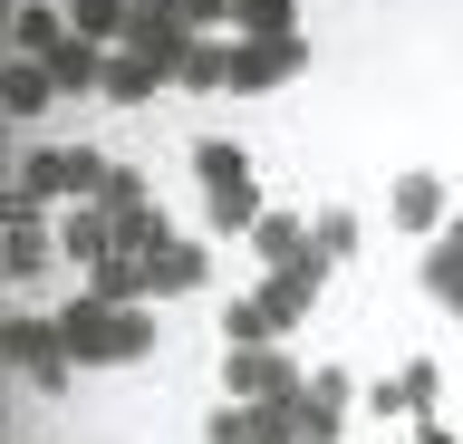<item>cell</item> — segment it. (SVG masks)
Masks as SVG:
<instances>
[{
  "mask_svg": "<svg viewBox=\"0 0 463 444\" xmlns=\"http://www.w3.org/2000/svg\"><path fill=\"white\" fill-rule=\"evenodd\" d=\"M309 377V367H289L270 338L260 348H222V386H232V406H260V396H289V386Z\"/></svg>",
  "mask_w": 463,
  "mask_h": 444,
  "instance_id": "obj_5",
  "label": "cell"
},
{
  "mask_svg": "<svg viewBox=\"0 0 463 444\" xmlns=\"http://www.w3.org/2000/svg\"><path fill=\"white\" fill-rule=\"evenodd\" d=\"M203 444H251V425H241V406H222L213 425H203Z\"/></svg>",
  "mask_w": 463,
  "mask_h": 444,
  "instance_id": "obj_31",
  "label": "cell"
},
{
  "mask_svg": "<svg viewBox=\"0 0 463 444\" xmlns=\"http://www.w3.org/2000/svg\"><path fill=\"white\" fill-rule=\"evenodd\" d=\"M251 251H260L270 270L309 261V222H299V213H260V222H251Z\"/></svg>",
  "mask_w": 463,
  "mask_h": 444,
  "instance_id": "obj_15",
  "label": "cell"
},
{
  "mask_svg": "<svg viewBox=\"0 0 463 444\" xmlns=\"http://www.w3.org/2000/svg\"><path fill=\"white\" fill-rule=\"evenodd\" d=\"M444 213H454V203H444V175H396V194H386V222H396V232H444Z\"/></svg>",
  "mask_w": 463,
  "mask_h": 444,
  "instance_id": "obj_9",
  "label": "cell"
},
{
  "mask_svg": "<svg viewBox=\"0 0 463 444\" xmlns=\"http://www.w3.org/2000/svg\"><path fill=\"white\" fill-rule=\"evenodd\" d=\"M299 0H232V39H289Z\"/></svg>",
  "mask_w": 463,
  "mask_h": 444,
  "instance_id": "obj_21",
  "label": "cell"
},
{
  "mask_svg": "<svg viewBox=\"0 0 463 444\" xmlns=\"http://www.w3.org/2000/svg\"><path fill=\"white\" fill-rule=\"evenodd\" d=\"M126 10H136V0H68V30L116 49V39H126Z\"/></svg>",
  "mask_w": 463,
  "mask_h": 444,
  "instance_id": "obj_22",
  "label": "cell"
},
{
  "mask_svg": "<svg viewBox=\"0 0 463 444\" xmlns=\"http://www.w3.org/2000/svg\"><path fill=\"white\" fill-rule=\"evenodd\" d=\"M328 270H338V261H328V251H318V241H309V261H289V270H270V280H260V309H270V328H280V338H289V328H299V319H309V309H318V290H328Z\"/></svg>",
  "mask_w": 463,
  "mask_h": 444,
  "instance_id": "obj_4",
  "label": "cell"
},
{
  "mask_svg": "<svg viewBox=\"0 0 463 444\" xmlns=\"http://www.w3.org/2000/svg\"><path fill=\"white\" fill-rule=\"evenodd\" d=\"M194 175H203V194H213V184H241V175H251V155L222 146V136H203V146H194Z\"/></svg>",
  "mask_w": 463,
  "mask_h": 444,
  "instance_id": "obj_26",
  "label": "cell"
},
{
  "mask_svg": "<svg viewBox=\"0 0 463 444\" xmlns=\"http://www.w3.org/2000/svg\"><path fill=\"white\" fill-rule=\"evenodd\" d=\"M260 213H270V203H260V184H251V175H241V184H213V194H203V222H213V232H241V241H251V222H260Z\"/></svg>",
  "mask_w": 463,
  "mask_h": 444,
  "instance_id": "obj_12",
  "label": "cell"
},
{
  "mask_svg": "<svg viewBox=\"0 0 463 444\" xmlns=\"http://www.w3.org/2000/svg\"><path fill=\"white\" fill-rule=\"evenodd\" d=\"M184 20H194V39H222V20H232V0H184Z\"/></svg>",
  "mask_w": 463,
  "mask_h": 444,
  "instance_id": "obj_30",
  "label": "cell"
},
{
  "mask_svg": "<svg viewBox=\"0 0 463 444\" xmlns=\"http://www.w3.org/2000/svg\"><path fill=\"white\" fill-rule=\"evenodd\" d=\"M260 338H280L260 299H222V348H260Z\"/></svg>",
  "mask_w": 463,
  "mask_h": 444,
  "instance_id": "obj_24",
  "label": "cell"
},
{
  "mask_svg": "<svg viewBox=\"0 0 463 444\" xmlns=\"http://www.w3.org/2000/svg\"><path fill=\"white\" fill-rule=\"evenodd\" d=\"M107 213H155V184H145L136 165H116L107 175Z\"/></svg>",
  "mask_w": 463,
  "mask_h": 444,
  "instance_id": "obj_29",
  "label": "cell"
},
{
  "mask_svg": "<svg viewBox=\"0 0 463 444\" xmlns=\"http://www.w3.org/2000/svg\"><path fill=\"white\" fill-rule=\"evenodd\" d=\"M357 232H367V222H357V213H347V203H328V213H318V222H309V241H318V251H328V261H347V251H357Z\"/></svg>",
  "mask_w": 463,
  "mask_h": 444,
  "instance_id": "obj_28",
  "label": "cell"
},
{
  "mask_svg": "<svg viewBox=\"0 0 463 444\" xmlns=\"http://www.w3.org/2000/svg\"><path fill=\"white\" fill-rule=\"evenodd\" d=\"M145 357H155V309H116V367H145Z\"/></svg>",
  "mask_w": 463,
  "mask_h": 444,
  "instance_id": "obj_25",
  "label": "cell"
},
{
  "mask_svg": "<svg viewBox=\"0 0 463 444\" xmlns=\"http://www.w3.org/2000/svg\"><path fill=\"white\" fill-rule=\"evenodd\" d=\"M155 88H174L155 59H136V49H116V59H107V97H116V107H145Z\"/></svg>",
  "mask_w": 463,
  "mask_h": 444,
  "instance_id": "obj_18",
  "label": "cell"
},
{
  "mask_svg": "<svg viewBox=\"0 0 463 444\" xmlns=\"http://www.w3.org/2000/svg\"><path fill=\"white\" fill-rule=\"evenodd\" d=\"M10 194H20V203H68V146H29Z\"/></svg>",
  "mask_w": 463,
  "mask_h": 444,
  "instance_id": "obj_14",
  "label": "cell"
},
{
  "mask_svg": "<svg viewBox=\"0 0 463 444\" xmlns=\"http://www.w3.org/2000/svg\"><path fill=\"white\" fill-rule=\"evenodd\" d=\"M299 386H309V377H299ZM299 386H289V396H260V406H241L251 444H299Z\"/></svg>",
  "mask_w": 463,
  "mask_h": 444,
  "instance_id": "obj_20",
  "label": "cell"
},
{
  "mask_svg": "<svg viewBox=\"0 0 463 444\" xmlns=\"http://www.w3.org/2000/svg\"><path fill=\"white\" fill-rule=\"evenodd\" d=\"M116 49H136V59H155L165 78H184V59H194V20H184V0H136Z\"/></svg>",
  "mask_w": 463,
  "mask_h": 444,
  "instance_id": "obj_2",
  "label": "cell"
},
{
  "mask_svg": "<svg viewBox=\"0 0 463 444\" xmlns=\"http://www.w3.org/2000/svg\"><path fill=\"white\" fill-rule=\"evenodd\" d=\"M434 396H444V367H434V357H405V367H396V406L405 415H434Z\"/></svg>",
  "mask_w": 463,
  "mask_h": 444,
  "instance_id": "obj_23",
  "label": "cell"
},
{
  "mask_svg": "<svg viewBox=\"0 0 463 444\" xmlns=\"http://www.w3.org/2000/svg\"><path fill=\"white\" fill-rule=\"evenodd\" d=\"M49 97H58V78H49V59H10V68H0V107H10V117H39V107H49Z\"/></svg>",
  "mask_w": 463,
  "mask_h": 444,
  "instance_id": "obj_13",
  "label": "cell"
},
{
  "mask_svg": "<svg viewBox=\"0 0 463 444\" xmlns=\"http://www.w3.org/2000/svg\"><path fill=\"white\" fill-rule=\"evenodd\" d=\"M58 251L78 261V280H87L97 261H116V213H107V203H68V213H58Z\"/></svg>",
  "mask_w": 463,
  "mask_h": 444,
  "instance_id": "obj_7",
  "label": "cell"
},
{
  "mask_svg": "<svg viewBox=\"0 0 463 444\" xmlns=\"http://www.w3.org/2000/svg\"><path fill=\"white\" fill-rule=\"evenodd\" d=\"M405 444H454V435H444V425H415V435H405Z\"/></svg>",
  "mask_w": 463,
  "mask_h": 444,
  "instance_id": "obj_32",
  "label": "cell"
},
{
  "mask_svg": "<svg viewBox=\"0 0 463 444\" xmlns=\"http://www.w3.org/2000/svg\"><path fill=\"white\" fill-rule=\"evenodd\" d=\"M425 299L463 319V222H444V232L425 241Z\"/></svg>",
  "mask_w": 463,
  "mask_h": 444,
  "instance_id": "obj_10",
  "label": "cell"
},
{
  "mask_svg": "<svg viewBox=\"0 0 463 444\" xmlns=\"http://www.w3.org/2000/svg\"><path fill=\"white\" fill-rule=\"evenodd\" d=\"M107 59H116L107 39H78V30H68V39L49 49V78H58V97H107Z\"/></svg>",
  "mask_w": 463,
  "mask_h": 444,
  "instance_id": "obj_8",
  "label": "cell"
},
{
  "mask_svg": "<svg viewBox=\"0 0 463 444\" xmlns=\"http://www.w3.org/2000/svg\"><path fill=\"white\" fill-rule=\"evenodd\" d=\"M78 290H87V299H107V309H136V299H155V290H145V261H126V251H116V261H97Z\"/></svg>",
  "mask_w": 463,
  "mask_h": 444,
  "instance_id": "obj_16",
  "label": "cell"
},
{
  "mask_svg": "<svg viewBox=\"0 0 463 444\" xmlns=\"http://www.w3.org/2000/svg\"><path fill=\"white\" fill-rule=\"evenodd\" d=\"M0 357H10V367H20L39 396H68V386H78V357H68L58 319H29V309H20V319L0 328Z\"/></svg>",
  "mask_w": 463,
  "mask_h": 444,
  "instance_id": "obj_1",
  "label": "cell"
},
{
  "mask_svg": "<svg viewBox=\"0 0 463 444\" xmlns=\"http://www.w3.org/2000/svg\"><path fill=\"white\" fill-rule=\"evenodd\" d=\"M10 39H20V59H49L58 39H68V10H58V0H20V20H10Z\"/></svg>",
  "mask_w": 463,
  "mask_h": 444,
  "instance_id": "obj_17",
  "label": "cell"
},
{
  "mask_svg": "<svg viewBox=\"0 0 463 444\" xmlns=\"http://www.w3.org/2000/svg\"><path fill=\"white\" fill-rule=\"evenodd\" d=\"M299 396H309L318 415H338V425H347V406H357V377H347V367H309V386H299Z\"/></svg>",
  "mask_w": 463,
  "mask_h": 444,
  "instance_id": "obj_27",
  "label": "cell"
},
{
  "mask_svg": "<svg viewBox=\"0 0 463 444\" xmlns=\"http://www.w3.org/2000/svg\"><path fill=\"white\" fill-rule=\"evenodd\" d=\"M203 241H165V251H145V290L155 299H184V290H203Z\"/></svg>",
  "mask_w": 463,
  "mask_h": 444,
  "instance_id": "obj_11",
  "label": "cell"
},
{
  "mask_svg": "<svg viewBox=\"0 0 463 444\" xmlns=\"http://www.w3.org/2000/svg\"><path fill=\"white\" fill-rule=\"evenodd\" d=\"M174 88L222 97V88H232V30H222V39H194V59H184V78H174Z\"/></svg>",
  "mask_w": 463,
  "mask_h": 444,
  "instance_id": "obj_19",
  "label": "cell"
},
{
  "mask_svg": "<svg viewBox=\"0 0 463 444\" xmlns=\"http://www.w3.org/2000/svg\"><path fill=\"white\" fill-rule=\"evenodd\" d=\"M58 338H68V357H78V367H116V309L107 299H68V309H58Z\"/></svg>",
  "mask_w": 463,
  "mask_h": 444,
  "instance_id": "obj_6",
  "label": "cell"
},
{
  "mask_svg": "<svg viewBox=\"0 0 463 444\" xmlns=\"http://www.w3.org/2000/svg\"><path fill=\"white\" fill-rule=\"evenodd\" d=\"M309 68V30H289V39H232V88L222 97H270L289 88Z\"/></svg>",
  "mask_w": 463,
  "mask_h": 444,
  "instance_id": "obj_3",
  "label": "cell"
}]
</instances>
